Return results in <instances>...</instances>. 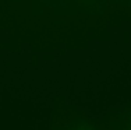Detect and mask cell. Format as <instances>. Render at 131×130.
I'll list each match as a JSON object with an SVG mask.
<instances>
[{
    "instance_id": "6da1fadb",
    "label": "cell",
    "mask_w": 131,
    "mask_h": 130,
    "mask_svg": "<svg viewBox=\"0 0 131 130\" xmlns=\"http://www.w3.org/2000/svg\"><path fill=\"white\" fill-rule=\"evenodd\" d=\"M64 130H98V129L93 127L91 123H88L85 119L78 117V119H74Z\"/></svg>"
},
{
    "instance_id": "7a4b0ae2",
    "label": "cell",
    "mask_w": 131,
    "mask_h": 130,
    "mask_svg": "<svg viewBox=\"0 0 131 130\" xmlns=\"http://www.w3.org/2000/svg\"><path fill=\"white\" fill-rule=\"evenodd\" d=\"M128 130H131V119H130V126H128Z\"/></svg>"
}]
</instances>
